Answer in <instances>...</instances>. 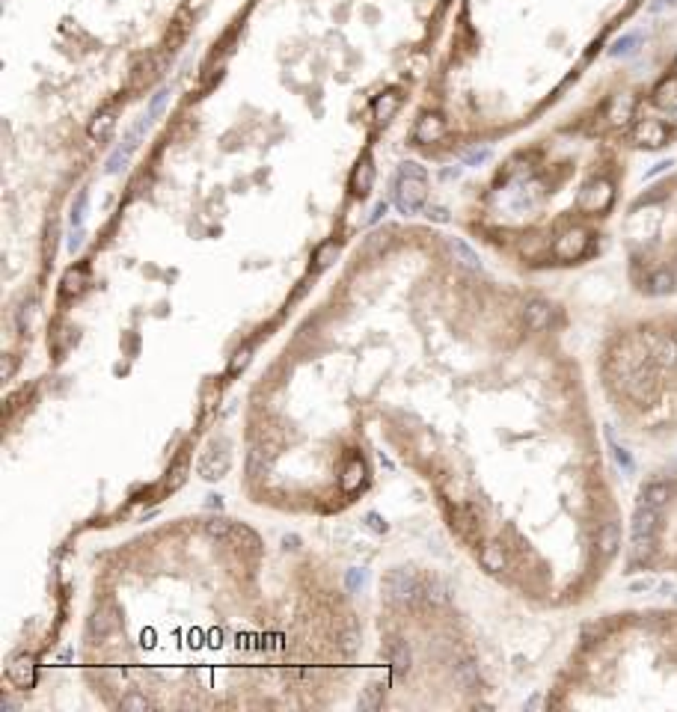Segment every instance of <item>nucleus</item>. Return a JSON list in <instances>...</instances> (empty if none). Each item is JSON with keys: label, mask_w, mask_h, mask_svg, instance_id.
<instances>
[{"label": "nucleus", "mask_w": 677, "mask_h": 712, "mask_svg": "<svg viewBox=\"0 0 677 712\" xmlns=\"http://www.w3.org/2000/svg\"><path fill=\"white\" fill-rule=\"evenodd\" d=\"M671 166H674V161H662V163H657V166H653V170H648V172H645V178L651 181L653 175H660V172H665V170H671Z\"/></svg>", "instance_id": "nucleus-44"}, {"label": "nucleus", "mask_w": 677, "mask_h": 712, "mask_svg": "<svg viewBox=\"0 0 677 712\" xmlns=\"http://www.w3.org/2000/svg\"><path fill=\"white\" fill-rule=\"evenodd\" d=\"M612 199H615L612 184H609L606 178H594V181H588V184L582 187V193H580V208L588 211V214H600V211H606L609 205H612Z\"/></svg>", "instance_id": "nucleus-3"}, {"label": "nucleus", "mask_w": 677, "mask_h": 712, "mask_svg": "<svg viewBox=\"0 0 677 712\" xmlns=\"http://www.w3.org/2000/svg\"><path fill=\"white\" fill-rule=\"evenodd\" d=\"M131 154H134V152H131V149L125 146V143H122L119 149H113V154L107 158V175H116V172L125 170V163L131 161Z\"/></svg>", "instance_id": "nucleus-33"}, {"label": "nucleus", "mask_w": 677, "mask_h": 712, "mask_svg": "<svg viewBox=\"0 0 677 712\" xmlns=\"http://www.w3.org/2000/svg\"><path fill=\"white\" fill-rule=\"evenodd\" d=\"M0 709H3V712H9V709H15V704H13V700H9V697H3V700H0Z\"/></svg>", "instance_id": "nucleus-49"}, {"label": "nucleus", "mask_w": 677, "mask_h": 712, "mask_svg": "<svg viewBox=\"0 0 677 712\" xmlns=\"http://www.w3.org/2000/svg\"><path fill=\"white\" fill-rule=\"evenodd\" d=\"M449 250H452L454 261H458L461 267H467V270H472V273H479V270H481V259H479V252H475V250H472L463 238H449Z\"/></svg>", "instance_id": "nucleus-14"}, {"label": "nucleus", "mask_w": 677, "mask_h": 712, "mask_svg": "<svg viewBox=\"0 0 677 712\" xmlns=\"http://www.w3.org/2000/svg\"><path fill=\"white\" fill-rule=\"evenodd\" d=\"M365 585H369V570H365V567H353V570H348L345 588H348L351 594H363Z\"/></svg>", "instance_id": "nucleus-32"}, {"label": "nucleus", "mask_w": 677, "mask_h": 712, "mask_svg": "<svg viewBox=\"0 0 677 712\" xmlns=\"http://www.w3.org/2000/svg\"><path fill=\"white\" fill-rule=\"evenodd\" d=\"M208 508H220V496H208Z\"/></svg>", "instance_id": "nucleus-50"}, {"label": "nucleus", "mask_w": 677, "mask_h": 712, "mask_svg": "<svg viewBox=\"0 0 677 712\" xmlns=\"http://www.w3.org/2000/svg\"><path fill=\"white\" fill-rule=\"evenodd\" d=\"M632 107H636V98L632 95H615L612 104H609V122L612 125H624L627 119H632Z\"/></svg>", "instance_id": "nucleus-19"}, {"label": "nucleus", "mask_w": 677, "mask_h": 712, "mask_svg": "<svg viewBox=\"0 0 677 712\" xmlns=\"http://www.w3.org/2000/svg\"><path fill=\"white\" fill-rule=\"evenodd\" d=\"M606 439H609V445H612V458H615V463L621 466V469H624V472H632V469H636V460L630 458V451L624 448V445L615 442L612 430H606Z\"/></svg>", "instance_id": "nucleus-30"}, {"label": "nucleus", "mask_w": 677, "mask_h": 712, "mask_svg": "<svg viewBox=\"0 0 677 712\" xmlns=\"http://www.w3.org/2000/svg\"><path fill=\"white\" fill-rule=\"evenodd\" d=\"M669 499H671V487H669V481H651V484L639 493V505L653 508V510H662L665 505H669Z\"/></svg>", "instance_id": "nucleus-13"}, {"label": "nucleus", "mask_w": 677, "mask_h": 712, "mask_svg": "<svg viewBox=\"0 0 677 712\" xmlns=\"http://www.w3.org/2000/svg\"><path fill=\"white\" fill-rule=\"evenodd\" d=\"M648 291L651 294H671L674 288H677V276L671 273V270H665V267H660V270H653L651 276H648Z\"/></svg>", "instance_id": "nucleus-20"}, {"label": "nucleus", "mask_w": 677, "mask_h": 712, "mask_svg": "<svg viewBox=\"0 0 677 712\" xmlns=\"http://www.w3.org/2000/svg\"><path fill=\"white\" fill-rule=\"evenodd\" d=\"M653 102L665 110H677V77H665L653 92Z\"/></svg>", "instance_id": "nucleus-23"}, {"label": "nucleus", "mask_w": 677, "mask_h": 712, "mask_svg": "<svg viewBox=\"0 0 677 712\" xmlns=\"http://www.w3.org/2000/svg\"><path fill=\"white\" fill-rule=\"evenodd\" d=\"M428 220H437V222H449V211L446 208H428Z\"/></svg>", "instance_id": "nucleus-43"}, {"label": "nucleus", "mask_w": 677, "mask_h": 712, "mask_svg": "<svg viewBox=\"0 0 677 712\" xmlns=\"http://www.w3.org/2000/svg\"><path fill=\"white\" fill-rule=\"evenodd\" d=\"M428 199V184H425V170L413 161H404L398 166L395 175V191H392V202L401 214H419L425 208Z\"/></svg>", "instance_id": "nucleus-1"}, {"label": "nucleus", "mask_w": 677, "mask_h": 712, "mask_svg": "<svg viewBox=\"0 0 677 712\" xmlns=\"http://www.w3.org/2000/svg\"><path fill=\"white\" fill-rule=\"evenodd\" d=\"M86 211H90V193L81 191V193H77V202L72 205V229H83Z\"/></svg>", "instance_id": "nucleus-34"}, {"label": "nucleus", "mask_w": 677, "mask_h": 712, "mask_svg": "<svg viewBox=\"0 0 677 712\" xmlns=\"http://www.w3.org/2000/svg\"><path fill=\"white\" fill-rule=\"evenodd\" d=\"M398 104H401V102H398V95H395V92H386V95H381V98L374 102L372 113H374V119L383 125V122H390V119L398 113Z\"/></svg>", "instance_id": "nucleus-25"}, {"label": "nucleus", "mask_w": 677, "mask_h": 712, "mask_svg": "<svg viewBox=\"0 0 677 712\" xmlns=\"http://www.w3.org/2000/svg\"><path fill=\"white\" fill-rule=\"evenodd\" d=\"M479 558H481L484 570H491V573H502L505 570V552H502V547H499L496 540L484 543V549H481Z\"/></svg>", "instance_id": "nucleus-21"}, {"label": "nucleus", "mask_w": 677, "mask_h": 712, "mask_svg": "<svg viewBox=\"0 0 677 712\" xmlns=\"http://www.w3.org/2000/svg\"><path fill=\"white\" fill-rule=\"evenodd\" d=\"M113 626H116L113 608H98L93 615V620H90V632H93V636H98V638H107Z\"/></svg>", "instance_id": "nucleus-24"}, {"label": "nucleus", "mask_w": 677, "mask_h": 712, "mask_svg": "<svg viewBox=\"0 0 677 712\" xmlns=\"http://www.w3.org/2000/svg\"><path fill=\"white\" fill-rule=\"evenodd\" d=\"M422 585H425V578H419L413 570L395 567L383 578V599L386 603H416L422 599Z\"/></svg>", "instance_id": "nucleus-2"}, {"label": "nucleus", "mask_w": 677, "mask_h": 712, "mask_svg": "<svg viewBox=\"0 0 677 712\" xmlns=\"http://www.w3.org/2000/svg\"><path fill=\"white\" fill-rule=\"evenodd\" d=\"M383 704V686L377 683V680H372V683H365V688H363V695H360V700H357V706H360V712H374L377 706Z\"/></svg>", "instance_id": "nucleus-22"}, {"label": "nucleus", "mask_w": 677, "mask_h": 712, "mask_svg": "<svg viewBox=\"0 0 677 712\" xmlns=\"http://www.w3.org/2000/svg\"><path fill=\"white\" fill-rule=\"evenodd\" d=\"M632 143L645 149H660L669 143V128L662 125L660 119H642L636 128H632Z\"/></svg>", "instance_id": "nucleus-6"}, {"label": "nucleus", "mask_w": 677, "mask_h": 712, "mask_svg": "<svg viewBox=\"0 0 677 712\" xmlns=\"http://www.w3.org/2000/svg\"><path fill=\"white\" fill-rule=\"evenodd\" d=\"M166 104H170V86H161L158 92L152 95V102H149V107H146V116H149L152 122L161 119L164 110H166Z\"/></svg>", "instance_id": "nucleus-31"}, {"label": "nucleus", "mask_w": 677, "mask_h": 712, "mask_svg": "<svg viewBox=\"0 0 677 712\" xmlns=\"http://www.w3.org/2000/svg\"><path fill=\"white\" fill-rule=\"evenodd\" d=\"M365 522H369V526H372L374 531H381V534L386 531V519H383L381 514H365Z\"/></svg>", "instance_id": "nucleus-42"}, {"label": "nucleus", "mask_w": 677, "mask_h": 712, "mask_svg": "<svg viewBox=\"0 0 677 712\" xmlns=\"http://www.w3.org/2000/svg\"><path fill=\"white\" fill-rule=\"evenodd\" d=\"M541 704H543V700H541V697L535 695V697H529V700H526V709H538Z\"/></svg>", "instance_id": "nucleus-48"}, {"label": "nucleus", "mask_w": 677, "mask_h": 712, "mask_svg": "<svg viewBox=\"0 0 677 712\" xmlns=\"http://www.w3.org/2000/svg\"><path fill=\"white\" fill-rule=\"evenodd\" d=\"M247 359H250V350H241L238 353V359L232 362V371H238V369H244V365H247Z\"/></svg>", "instance_id": "nucleus-46"}, {"label": "nucleus", "mask_w": 677, "mask_h": 712, "mask_svg": "<svg viewBox=\"0 0 677 712\" xmlns=\"http://www.w3.org/2000/svg\"><path fill=\"white\" fill-rule=\"evenodd\" d=\"M119 706L125 709V712H146L152 704L146 700V695H140V692H128L125 697L119 700Z\"/></svg>", "instance_id": "nucleus-35"}, {"label": "nucleus", "mask_w": 677, "mask_h": 712, "mask_svg": "<svg viewBox=\"0 0 677 712\" xmlns=\"http://www.w3.org/2000/svg\"><path fill=\"white\" fill-rule=\"evenodd\" d=\"M642 44V33H627V36H621L612 48H609V57H627V54L639 51Z\"/></svg>", "instance_id": "nucleus-29"}, {"label": "nucleus", "mask_w": 677, "mask_h": 712, "mask_svg": "<svg viewBox=\"0 0 677 712\" xmlns=\"http://www.w3.org/2000/svg\"><path fill=\"white\" fill-rule=\"evenodd\" d=\"M621 547V528L618 522H603V528L597 531V549H600L603 558L615 555V549Z\"/></svg>", "instance_id": "nucleus-16"}, {"label": "nucleus", "mask_w": 677, "mask_h": 712, "mask_svg": "<svg viewBox=\"0 0 677 712\" xmlns=\"http://www.w3.org/2000/svg\"><path fill=\"white\" fill-rule=\"evenodd\" d=\"M657 522H660V510L639 505L636 514H632L630 537H653V534H657Z\"/></svg>", "instance_id": "nucleus-10"}, {"label": "nucleus", "mask_w": 677, "mask_h": 712, "mask_svg": "<svg viewBox=\"0 0 677 712\" xmlns=\"http://www.w3.org/2000/svg\"><path fill=\"white\" fill-rule=\"evenodd\" d=\"M523 321H526V327L532 332H543L552 324V306L547 303V300H541V297L529 300V303L523 306Z\"/></svg>", "instance_id": "nucleus-7"}, {"label": "nucleus", "mask_w": 677, "mask_h": 712, "mask_svg": "<svg viewBox=\"0 0 677 712\" xmlns=\"http://www.w3.org/2000/svg\"><path fill=\"white\" fill-rule=\"evenodd\" d=\"M83 235H86L83 229H72V235H69V252H77V250H81Z\"/></svg>", "instance_id": "nucleus-40"}, {"label": "nucleus", "mask_w": 677, "mask_h": 712, "mask_svg": "<svg viewBox=\"0 0 677 712\" xmlns=\"http://www.w3.org/2000/svg\"><path fill=\"white\" fill-rule=\"evenodd\" d=\"M229 466H232V458H229V451H226V445H211V448L199 458V475L205 478V481H217V478H223L226 472H229Z\"/></svg>", "instance_id": "nucleus-5"}, {"label": "nucleus", "mask_w": 677, "mask_h": 712, "mask_svg": "<svg viewBox=\"0 0 677 712\" xmlns=\"http://www.w3.org/2000/svg\"><path fill=\"white\" fill-rule=\"evenodd\" d=\"M6 674H9V680H13L15 686L27 688V686H33V680H36V662H33V656L21 653V656H15V659L9 662Z\"/></svg>", "instance_id": "nucleus-12"}, {"label": "nucleus", "mask_w": 677, "mask_h": 712, "mask_svg": "<svg viewBox=\"0 0 677 712\" xmlns=\"http://www.w3.org/2000/svg\"><path fill=\"white\" fill-rule=\"evenodd\" d=\"M491 154H493V149L491 146H475V149H470L467 154H463V166H481L484 161H491Z\"/></svg>", "instance_id": "nucleus-37"}, {"label": "nucleus", "mask_w": 677, "mask_h": 712, "mask_svg": "<svg viewBox=\"0 0 677 712\" xmlns=\"http://www.w3.org/2000/svg\"><path fill=\"white\" fill-rule=\"evenodd\" d=\"M357 647H360V632L357 629H345V632H342V650H345V653H357Z\"/></svg>", "instance_id": "nucleus-38"}, {"label": "nucleus", "mask_w": 677, "mask_h": 712, "mask_svg": "<svg viewBox=\"0 0 677 712\" xmlns=\"http://www.w3.org/2000/svg\"><path fill=\"white\" fill-rule=\"evenodd\" d=\"M81 280H83V273H69V276H65V288H63V291H65V294L81 291V285H77Z\"/></svg>", "instance_id": "nucleus-41"}, {"label": "nucleus", "mask_w": 677, "mask_h": 712, "mask_svg": "<svg viewBox=\"0 0 677 712\" xmlns=\"http://www.w3.org/2000/svg\"><path fill=\"white\" fill-rule=\"evenodd\" d=\"M386 656H390V665H392V674H395V677L410 674V665H413V653H410V644H407L404 638H392L390 647H386Z\"/></svg>", "instance_id": "nucleus-11"}, {"label": "nucleus", "mask_w": 677, "mask_h": 712, "mask_svg": "<svg viewBox=\"0 0 677 712\" xmlns=\"http://www.w3.org/2000/svg\"><path fill=\"white\" fill-rule=\"evenodd\" d=\"M268 466H271L268 451H264L262 445H253V448H250V454H247V472H250L253 478H259V475H264V472H268Z\"/></svg>", "instance_id": "nucleus-26"}, {"label": "nucleus", "mask_w": 677, "mask_h": 712, "mask_svg": "<svg viewBox=\"0 0 677 712\" xmlns=\"http://www.w3.org/2000/svg\"><path fill=\"white\" fill-rule=\"evenodd\" d=\"M422 599H428L431 606H446V603H452V588H449V582H443L440 576L425 578V585H422Z\"/></svg>", "instance_id": "nucleus-15"}, {"label": "nucleus", "mask_w": 677, "mask_h": 712, "mask_svg": "<svg viewBox=\"0 0 677 712\" xmlns=\"http://www.w3.org/2000/svg\"><path fill=\"white\" fill-rule=\"evenodd\" d=\"M363 478H365L363 460H351L348 469H345V475H342V490H345V493H353V490L363 484Z\"/></svg>", "instance_id": "nucleus-27"}, {"label": "nucleus", "mask_w": 677, "mask_h": 712, "mask_svg": "<svg viewBox=\"0 0 677 712\" xmlns=\"http://www.w3.org/2000/svg\"><path fill=\"white\" fill-rule=\"evenodd\" d=\"M333 255H339V247H336V243H324V247L318 250V255H315L318 267H327V264L333 261Z\"/></svg>", "instance_id": "nucleus-39"}, {"label": "nucleus", "mask_w": 677, "mask_h": 712, "mask_svg": "<svg viewBox=\"0 0 677 712\" xmlns=\"http://www.w3.org/2000/svg\"><path fill=\"white\" fill-rule=\"evenodd\" d=\"M645 341L651 344V356L657 359L660 365H665V369H671V365H677V339L674 336H645Z\"/></svg>", "instance_id": "nucleus-9"}, {"label": "nucleus", "mask_w": 677, "mask_h": 712, "mask_svg": "<svg viewBox=\"0 0 677 712\" xmlns=\"http://www.w3.org/2000/svg\"><path fill=\"white\" fill-rule=\"evenodd\" d=\"M443 137H446V119L437 116V113H425V116L416 122V128H413V140L422 143V146H428V143H437V140H443Z\"/></svg>", "instance_id": "nucleus-8"}, {"label": "nucleus", "mask_w": 677, "mask_h": 712, "mask_svg": "<svg viewBox=\"0 0 677 712\" xmlns=\"http://www.w3.org/2000/svg\"><path fill=\"white\" fill-rule=\"evenodd\" d=\"M653 585H657L653 578H639V582H630V591H651Z\"/></svg>", "instance_id": "nucleus-45"}, {"label": "nucleus", "mask_w": 677, "mask_h": 712, "mask_svg": "<svg viewBox=\"0 0 677 712\" xmlns=\"http://www.w3.org/2000/svg\"><path fill=\"white\" fill-rule=\"evenodd\" d=\"M205 531L211 534V537H217V540H226L229 534H232V526H229V519L214 517V519H208V522H205Z\"/></svg>", "instance_id": "nucleus-36"}, {"label": "nucleus", "mask_w": 677, "mask_h": 712, "mask_svg": "<svg viewBox=\"0 0 677 712\" xmlns=\"http://www.w3.org/2000/svg\"><path fill=\"white\" fill-rule=\"evenodd\" d=\"M372 184H374V163H372V158H363V163L353 170L351 187H353V193H357V196H365L372 191Z\"/></svg>", "instance_id": "nucleus-18"}, {"label": "nucleus", "mask_w": 677, "mask_h": 712, "mask_svg": "<svg viewBox=\"0 0 677 712\" xmlns=\"http://www.w3.org/2000/svg\"><path fill=\"white\" fill-rule=\"evenodd\" d=\"M113 125H116L113 110H104V113H98V116L93 119V125H90V137H93V140H104L107 134L113 131Z\"/></svg>", "instance_id": "nucleus-28"}, {"label": "nucleus", "mask_w": 677, "mask_h": 712, "mask_svg": "<svg viewBox=\"0 0 677 712\" xmlns=\"http://www.w3.org/2000/svg\"><path fill=\"white\" fill-rule=\"evenodd\" d=\"M386 214V202H381V205H374V211H372V217H369V222H377Z\"/></svg>", "instance_id": "nucleus-47"}, {"label": "nucleus", "mask_w": 677, "mask_h": 712, "mask_svg": "<svg viewBox=\"0 0 677 712\" xmlns=\"http://www.w3.org/2000/svg\"><path fill=\"white\" fill-rule=\"evenodd\" d=\"M454 680H458V686L463 688V692H472V688L481 683L479 665H475L472 659H461L458 665H454Z\"/></svg>", "instance_id": "nucleus-17"}, {"label": "nucleus", "mask_w": 677, "mask_h": 712, "mask_svg": "<svg viewBox=\"0 0 677 712\" xmlns=\"http://www.w3.org/2000/svg\"><path fill=\"white\" fill-rule=\"evenodd\" d=\"M588 250V232L585 229H568L564 235H559V241L552 243V252L561 261H576L582 259Z\"/></svg>", "instance_id": "nucleus-4"}]
</instances>
